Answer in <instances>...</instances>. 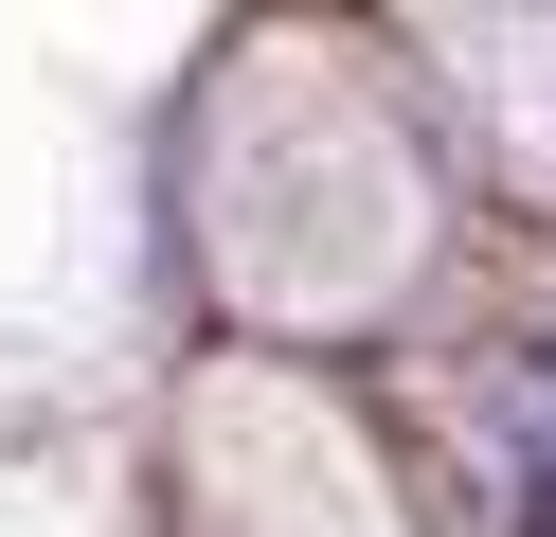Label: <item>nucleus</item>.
Listing matches in <instances>:
<instances>
[{"label": "nucleus", "mask_w": 556, "mask_h": 537, "mask_svg": "<svg viewBox=\"0 0 556 537\" xmlns=\"http://www.w3.org/2000/svg\"><path fill=\"white\" fill-rule=\"evenodd\" d=\"M520 537H556V341L520 376Z\"/></svg>", "instance_id": "nucleus-1"}]
</instances>
